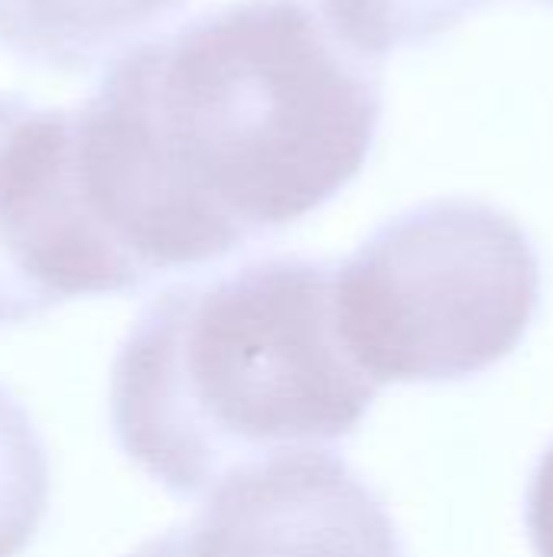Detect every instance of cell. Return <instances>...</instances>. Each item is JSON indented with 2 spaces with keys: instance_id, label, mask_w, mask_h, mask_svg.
I'll list each match as a JSON object with an SVG mask.
<instances>
[{
  "instance_id": "6da1fadb",
  "label": "cell",
  "mask_w": 553,
  "mask_h": 557,
  "mask_svg": "<svg viewBox=\"0 0 553 557\" xmlns=\"http://www.w3.org/2000/svg\"><path fill=\"white\" fill-rule=\"evenodd\" d=\"M381 69L310 0H241L130 46L72 111L85 202L143 287L297 225L365 166Z\"/></svg>"
},
{
  "instance_id": "7a4b0ae2",
  "label": "cell",
  "mask_w": 553,
  "mask_h": 557,
  "mask_svg": "<svg viewBox=\"0 0 553 557\" xmlns=\"http://www.w3.org/2000/svg\"><path fill=\"white\" fill-rule=\"evenodd\" d=\"M336 264L271 255L163 290L111 366L121 450L173 496L345 441L378 385L336 326Z\"/></svg>"
},
{
  "instance_id": "3957f363",
  "label": "cell",
  "mask_w": 553,
  "mask_h": 557,
  "mask_svg": "<svg viewBox=\"0 0 553 557\" xmlns=\"http://www.w3.org/2000/svg\"><path fill=\"white\" fill-rule=\"evenodd\" d=\"M538 300L525 228L469 199L394 215L332 277L342 346L378 388L486 372L525 339Z\"/></svg>"
},
{
  "instance_id": "277c9868",
  "label": "cell",
  "mask_w": 553,
  "mask_h": 557,
  "mask_svg": "<svg viewBox=\"0 0 553 557\" xmlns=\"http://www.w3.org/2000/svg\"><path fill=\"white\" fill-rule=\"evenodd\" d=\"M127 290L140 287L81 193L72 111L0 91V326Z\"/></svg>"
},
{
  "instance_id": "5b68a950",
  "label": "cell",
  "mask_w": 553,
  "mask_h": 557,
  "mask_svg": "<svg viewBox=\"0 0 553 557\" xmlns=\"http://www.w3.org/2000/svg\"><path fill=\"white\" fill-rule=\"evenodd\" d=\"M127 557H404L375 490L326 450L254 463L209 493L192 522Z\"/></svg>"
},
{
  "instance_id": "8992f818",
  "label": "cell",
  "mask_w": 553,
  "mask_h": 557,
  "mask_svg": "<svg viewBox=\"0 0 553 557\" xmlns=\"http://www.w3.org/2000/svg\"><path fill=\"white\" fill-rule=\"evenodd\" d=\"M186 0H0V46L55 72H88Z\"/></svg>"
},
{
  "instance_id": "52a82bcc",
  "label": "cell",
  "mask_w": 553,
  "mask_h": 557,
  "mask_svg": "<svg viewBox=\"0 0 553 557\" xmlns=\"http://www.w3.org/2000/svg\"><path fill=\"white\" fill-rule=\"evenodd\" d=\"M49 512V457L23 405L0 385V557H20Z\"/></svg>"
},
{
  "instance_id": "ba28073f",
  "label": "cell",
  "mask_w": 553,
  "mask_h": 557,
  "mask_svg": "<svg viewBox=\"0 0 553 557\" xmlns=\"http://www.w3.org/2000/svg\"><path fill=\"white\" fill-rule=\"evenodd\" d=\"M486 0H323L326 23L359 55L381 65L401 46L427 42Z\"/></svg>"
},
{
  "instance_id": "9c48e42d",
  "label": "cell",
  "mask_w": 553,
  "mask_h": 557,
  "mask_svg": "<svg viewBox=\"0 0 553 557\" xmlns=\"http://www.w3.org/2000/svg\"><path fill=\"white\" fill-rule=\"evenodd\" d=\"M525 519L538 557H553V444L531 476Z\"/></svg>"
}]
</instances>
